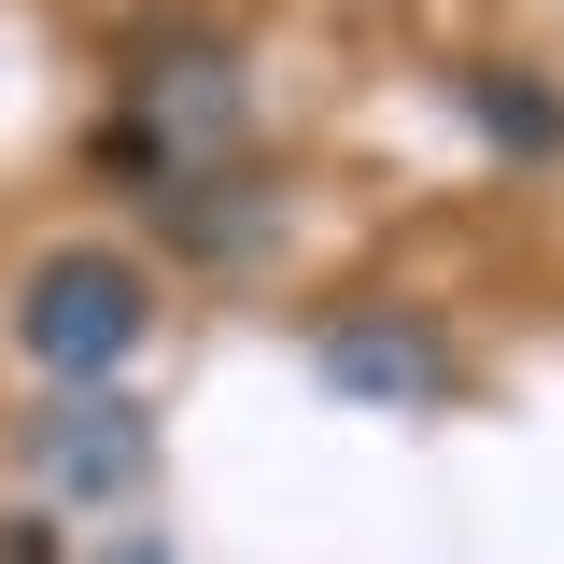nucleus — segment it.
Wrapping results in <instances>:
<instances>
[{"instance_id":"2","label":"nucleus","mask_w":564,"mask_h":564,"mask_svg":"<svg viewBox=\"0 0 564 564\" xmlns=\"http://www.w3.org/2000/svg\"><path fill=\"white\" fill-rule=\"evenodd\" d=\"M29 466H43L57 494H128L141 466H155V423H141L128 395H70V410L29 423Z\"/></svg>"},{"instance_id":"1","label":"nucleus","mask_w":564,"mask_h":564,"mask_svg":"<svg viewBox=\"0 0 564 564\" xmlns=\"http://www.w3.org/2000/svg\"><path fill=\"white\" fill-rule=\"evenodd\" d=\"M141 325H155V282H141L128 254H43L29 296H14V339H29L43 381H99V367H128Z\"/></svg>"},{"instance_id":"4","label":"nucleus","mask_w":564,"mask_h":564,"mask_svg":"<svg viewBox=\"0 0 564 564\" xmlns=\"http://www.w3.org/2000/svg\"><path fill=\"white\" fill-rule=\"evenodd\" d=\"M480 128H494V141H522V155H551V141H564V113L536 99V85H508V70H480Z\"/></svg>"},{"instance_id":"3","label":"nucleus","mask_w":564,"mask_h":564,"mask_svg":"<svg viewBox=\"0 0 564 564\" xmlns=\"http://www.w3.org/2000/svg\"><path fill=\"white\" fill-rule=\"evenodd\" d=\"M325 381L339 395H452V352L423 339V325H339L325 339Z\"/></svg>"}]
</instances>
